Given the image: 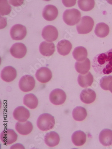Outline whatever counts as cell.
Here are the masks:
<instances>
[{
    "instance_id": "obj_29",
    "label": "cell",
    "mask_w": 112,
    "mask_h": 149,
    "mask_svg": "<svg viewBox=\"0 0 112 149\" xmlns=\"http://www.w3.org/2000/svg\"><path fill=\"white\" fill-rule=\"evenodd\" d=\"M1 16L6 15L10 13L11 7L9 5L7 1H1Z\"/></svg>"
},
{
    "instance_id": "obj_31",
    "label": "cell",
    "mask_w": 112,
    "mask_h": 149,
    "mask_svg": "<svg viewBox=\"0 0 112 149\" xmlns=\"http://www.w3.org/2000/svg\"><path fill=\"white\" fill-rule=\"evenodd\" d=\"M64 6L67 7H70L75 5L76 3V1H62Z\"/></svg>"
},
{
    "instance_id": "obj_6",
    "label": "cell",
    "mask_w": 112,
    "mask_h": 149,
    "mask_svg": "<svg viewBox=\"0 0 112 149\" xmlns=\"http://www.w3.org/2000/svg\"><path fill=\"white\" fill-rule=\"evenodd\" d=\"M66 99V93L62 89H56L49 95V100L53 104L59 105L64 104Z\"/></svg>"
},
{
    "instance_id": "obj_22",
    "label": "cell",
    "mask_w": 112,
    "mask_h": 149,
    "mask_svg": "<svg viewBox=\"0 0 112 149\" xmlns=\"http://www.w3.org/2000/svg\"><path fill=\"white\" fill-rule=\"evenodd\" d=\"M93 77L90 72L85 75L79 74L78 77V84L83 88L91 86L93 82Z\"/></svg>"
},
{
    "instance_id": "obj_17",
    "label": "cell",
    "mask_w": 112,
    "mask_h": 149,
    "mask_svg": "<svg viewBox=\"0 0 112 149\" xmlns=\"http://www.w3.org/2000/svg\"><path fill=\"white\" fill-rule=\"evenodd\" d=\"M99 142L105 146L112 145V130L109 129H104L99 134Z\"/></svg>"
},
{
    "instance_id": "obj_19",
    "label": "cell",
    "mask_w": 112,
    "mask_h": 149,
    "mask_svg": "<svg viewBox=\"0 0 112 149\" xmlns=\"http://www.w3.org/2000/svg\"><path fill=\"white\" fill-rule=\"evenodd\" d=\"M57 47L58 53L61 55L65 56L71 52L72 45L69 40H63L58 42Z\"/></svg>"
},
{
    "instance_id": "obj_4",
    "label": "cell",
    "mask_w": 112,
    "mask_h": 149,
    "mask_svg": "<svg viewBox=\"0 0 112 149\" xmlns=\"http://www.w3.org/2000/svg\"><path fill=\"white\" fill-rule=\"evenodd\" d=\"M94 21L91 17L84 16L82 17L80 22L77 25L78 33L79 34H88L94 26Z\"/></svg>"
},
{
    "instance_id": "obj_9",
    "label": "cell",
    "mask_w": 112,
    "mask_h": 149,
    "mask_svg": "<svg viewBox=\"0 0 112 149\" xmlns=\"http://www.w3.org/2000/svg\"><path fill=\"white\" fill-rule=\"evenodd\" d=\"M27 49L24 44L17 43L12 46L10 49L11 54L15 58L20 59L23 58L26 54Z\"/></svg>"
},
{
    "instance_id": "obj_16",
    "label": "cell",
    "mask_w": 112,
    "mask_h": 149,
    "mask_svg": "<svg viewBox=\"0 0 112 149\" xmlns=\"http://www.w3.org/2000/svg\"><path fill=\"white\" fill-rule=\"evenodd\" d=\"M32 123L29 121L18 122L15 125V129L19 134L22 135L29 134L33 130Z\"/></svg>"
},
{
    "instance_id": "obj_12",
    "label": "cell",
    "mask_w": 112,
    "mask_h": 149,
    "mask_svg": "<svg viewBox=\"0 0 112 149\" xmlns=\"http://www.w3.org/2000/svg\"><path fill=\"white\" fill-rule=\"evenodd\" d=\"M58 15V10L53 5H47L43 10V17L46 20L48 21H52L55 20Z\"/></svg>"
},
{
    "instance_id": "obj_23",
    "label": "cell",
    "mask_w": 112,
    "mask_h": 149,
    "mask_svg": "<svg viewBox=\"0 0 112 149\" xmlns=\"http://www.w3.org/2000/svg\"><path fill=\"white\" fill-rule=\"evenodd\" d=\"M91 68V62L88 58L83 61H78L75 64V69L78 73L84 74L89 71Z\"/></svg>"
},
{
    "instance_id": "obj_1",
    "label": "cell",
    "mask_w": 112,
    "mask_h": 149,
    "mask_svg": "<svg viewBox=\"0 0 112 149\" xmlns=\"http://www.w3.org/2000/svg\"><path fill=\"white\" fill-rule=\"evenodd\" d=\"M92 66L96 73L99 74L112 73V49L96 56L93 60Z\"/></svg>"
},
{
    "instance_id": "obj_21",
    "label": "cell",
    "mask_w": 112,
    "mask_h": 149,
    "mask_svg": "<svg viewBox=\"0 0 112 149\" xmlns=\"http://www.w3.org/2000/svg\"><path fill=\"white\" fill-rule=\"evenodd\" d=\"M86 134L82 131H76L71 136L72 141L76 146H80L85 144L86 141Z\"/></svg>"
},
{
    "instance_id": "obj_25",
    "label": "cell",
    "mask_w": 112,
    "mask_h": 149,
    "mask_svg": "<svg viewBox=\"0 0 112 149\" xmlns=\"http://www.w3.org/2000/svg\"><path fill=\"white\" fill-rule=\"evenodd\" d=\"M109 27L108 25L104 22L98 23L95 29V33L98 37L104 38L109 34Z\"/></svg>"
},
{
    "instance_id": "obj_30",
    "label": "cell",
    "mask_w": 112,
    "mask_h": 149,
    "mask_svg": "<svg viewBox=\"0 0 112 149\" xmlns=\"http://www.w3.org/2000/svg\"><path fill=\"white\" fill-rule=\"evenodd\" d=\"M112 81V76H105L102 77L99 84L102 89L104 90H108V86L110 82Z\"/></svg>"
},
{
    "instance_id": "obj_20",
    "label": "cell",
    "mask_w": 112,
    "mask_h": 149,
    "mask_svg": "<svg viewBox=\"0 0 112 149\" xmlns=\"http://www.w3.org/2000/svg\"><path fill=\"white\" fill-rule=\"evenodd\" d=\"M60 136L55 131H51L47 133L45 136L46 144L49 147H54L57 146L60 142Z\"/></svg>"
},
{
    "instance_id": "obj_27",
    "label": "cell",
    "mask_w": 112,
    "mask_h": 149,
    "mask_svg": "<svg viewBox=\"0 0 112 149\" xmlns=\"http://www.w3.org/2000/svg\"><path fill=\"white\" fill-rule=\"evenodd\" d=\"M72 116L74 120L76 121H83L87 117V111L83 107H77L73 111Z\"/></svg>"
},
{
    "instance_id": "obj_13",
    "label": "cell",
    "mask_w": 112,
    "mask_h": 149,
    "mask_svg": "<svg viewBox=\"0 0 112 149\" xmlns=\"http://www.w3.org/2000/svg\"><path fill=\"white\" fill-rule=\"evenodd\" d=\"M30 116V111L23 106L18 107L13 112V116L15 120L20 122L27 121Z\"/></svg>"
},
{
    "instance_id": "obj_11",
    "label": "cell",
    "mask_w": 112,
    "mask_h": 149,
    "mask_svg": "<svg viewBox=\"0 0 112 149\" xmlns=\"http://www.w3.org/2000/svg\"><path fill=\"white\" fill-rule=\"evenodd\" d=\"M17 138V134L13 130H5L1 134V139L5 145L11 144L16 141Z\"/></svg>"
},
{
    "instance_id": "obj_8",
    "label": "cell",
    "mask_w": 112,
    "mask_h": 149,
    "mask_svg": "<svg viewBox=\"0 0 112 149\" xmlns=\"http://www.w3.org/2000/svg\"><path fill=\"white\" fill-rule=\"evenodd\" d=\"M42 36L43 39L47 41H54L58 37V31L56 27L53 26H47L43 29Z\"/></svg>"
},
{
    "instance_id": "obj_14",
    "label": "cell",
    "mask_w": 112,
    "mask_h": 149,
    "mask_svg": "<svg viewBox=\"0 0 112 149\" xmlns=\"http://www.w3.org/2000/svg\"><path fill=\"white\" fill-rule=\"evenodd\" d=\"M16 70L12 66H6L1 71V79L6 82H11L16 79Z\"/></svg>"
},
{
    "instance_id": "obj_18",
    "label": "cell",
    "mask_w": 112,
    "mask_h": 149,
    "mask_svg": "<svg viewBox=\"0 0 112 149\" xmlns=\"http://www.w3.org/2000/svg\"><path fill=\"white\" fill-rule=\"evenodd\" d=\"M39 50L42 55L46 56H51L55 52V45L53 43H48L46 41L42 42L40 44Z\"/></svg>"
},
{
    "instance_id": "obj_28",
    "label": "cell",
    "mask_w": 112,
    "mask_h": 149,
    "mask_svg": "<svg viewBox=\"0 0 112 149\" xmlns=\"http://www.w3.org/2000/svg\"><path fill=\"white\" fill-rule=\"evenodd\" d=\"M78 6L80 9L83 11H89L94 8V1H78Z\"/></svg>"
},
{
    "instance_id": "obj_26",
    "label": "cell",
    "mask_w": 112,
    "mask_h": 149,
    "mask_svg": "<svg viewBox=\"0 0 112 149\" xmlns=\"http://www.w3.org/2000/svg\"><path fill=\"white\" fill-rule=\"evenodd\" d=\"M74 59L78 61H83L85 60L88 56V51L85 47L78 46L76 47L72 53Z\"/></svg>"
},
{
    "instance_id": "obj_32",
    "label": "cell",
    "mask_w": 112,
    "mask_h": 149,
    "mask_svg": "<svg viewBox=\"0 0 112 149\" xmlns=\"http://www.w3.org/2000/svg\"><path fill=\"white\" fill-rule=\"evenodd\" d=\"M108 90L112 93V81L109 84L108 86Z\"/></svg>"
},
{
    "instance_id": "obj_24",
    "label": "cell",
    "mask_w": 112,
    "mask_h": 149,
    "mask_svg": "<svg viewBox=\"0 0 112 149\" xmlns=\"http://www.w3.org/2000/svg\"><path fill=\"white\" fill-rule=\"evenodd\" d=\"M23 104L29 109H33L38 106V99L34 94H27L23 98Z\"/></svg>"
},
{
    "instance_id": "obj_7",
    "label": "cell",
    "mask_w": 112,
    "mask_h": 149,
    "mask_svg": "<svg viewBox=\"0 0 112 149\" xmlns=\"http://www.w3.org/2000/svg\"><path fill=\"white\" fill-rule=\"evenodd\" d=\"M10 33L11 37L13 40H23L26 36L27 33L26 27L21 24L15 25L11 28Z\"/></svg>"
},
{
    "instance_id": "obj_10",
    "label": "cell",
    "mask_w": 112,
    "mask_h": 149,
    "mask_svg": "<svg viewBox=\"0 0 112 149\" xmlns=\"http://www.w3.org/2000/svg\"><path fill=\"white\" fill-rule=\"evenodd\" d=\"M36 77L38 81L41 83H46L51 79L52 73L48 68L43 67L37 70Z\"/></svg>"
},
{
    "instance_id": "obj_15",
    "label": "cell",
    "mask_w": 112,
    "mask_h": 149,
    "mask_svg": "<svg viewBox=\"0 0 112 149\" xmlns=\"http://www.w3.org/2000/svg\"><path fill=\"white\" fill-rule=\"evenodd\" d=\"M96 98V92L90 88L84 89L80 93V100L84 104H91L95 101Z\"/></svg>"
},
{
    "instance_id": "obj_3",
    "label": "cell",
    "mask_w": 112,
    "mask_h": 149,
    "mask_svg": "<svg viewBox=\"0 0 112 149\" xmlns=\"http://www.w3.org/2000/svg\"><path fill=\"white\" fill-rule=\"evenodd\" d=\"M81 17V14L77 9H69L64 11L63 19L68 25L74 26L80 21Z\"/></svg>"
},
{
    "instance_id": "obj_5",
    "label": "cell",
    "mask_w": 112,
    "mask_h": 149,
    "mask_svg": "<svg viewBox=\"0 0 112 149\" xmlns=\"http://www.w3.org/2000/svg\"><path fill=\"white\" fill-rule=\"evenodd\" d=\"M36 81L32 76L25 75L21 77L19 81V87L22 91L27 92L32 91L35 86Z\"/></svg>"
},
{
    "instance_id": "obj_2",
    "label": "cell",
    "mask_w": 112,
    "mask_h": 149,
    "mask_svg": "<svg viewBox=\"0 0 112 149\" xmlns=\"http://www.w3.org/2000/svg\"><path fill=\"white\" fill-rule=\"evenodd\" d=\"M55 124L54 117L48 113H44L41 115L37 120V126L40 130L43 131L52 129Z\"/></svg>"
}]
</instances>
